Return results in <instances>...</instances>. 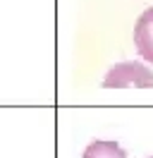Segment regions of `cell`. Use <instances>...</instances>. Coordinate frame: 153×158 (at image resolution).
Here are the masks:
<instances>
[{
    "label": "cell",
    "mask_w": 153,
    "mask_h": 158,
    "mask_svg": "<svg viewBox=\"0 0 153 158\" xmlns=\"http://www.w3.org/2000/svg\"><path fill=\"white\" fill-rule=\"evenodd\" d=\"M81 158H127L124 151L117 141H108V139H96L84 148Z\"/></svg>",
    "instance_id": "obj_3"
},
{
    "label": "cell",
    "mask_w": 153,
    "mask_h": 158,
    "mask_svg": "<svg viewBox=\"0 0 153 158\" xmlns=\"http://www.w3.org/2000/svg\"><path fill=\"white\" fill-rule=\"evenodd\" d=\"M151 158H153V156H151Z\"/></svg>",
    "instance_id": "obj_4"
},
{
    "label": "cell",
    "mask_w": 153,
    "mask_h": 158,
    "mask_svg": "<svg viewBox=\"0 0 153 158\" xmlns=\"http://www.w3.org/2000/svg\"><path fill=\"white\" fill-rule=\"evenodd\" d=\"M134 46L136 53L153 65V7L143 10L134 24Z\"/></svg>",
    "instance_id": "obj_2"
},
{
    "label": "cell",
    "mask_w": 153,
    "mask_h": 158,
    "mask_svg": "<svg viewBox=\"0 0 153 158\" xmlns=\"http://www.w3.org/2000/svg\"><path fill=\"white\" fill-rule=\"evenodd\" d=\"M105 89H153V72L143 62L124 60L108 69L103 77Z\"/></svg>",
    "instance_id": "obj_1"
}]
</instances>
